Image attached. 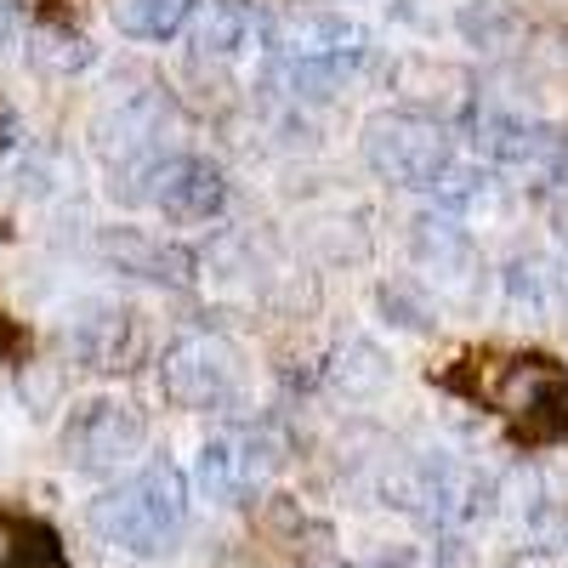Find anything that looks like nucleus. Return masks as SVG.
<instances>
[{
    "instance_id": "f257e3e1",
    "label": "nucleus",
    "mask_w": 568,
    "mask_h": 568,
    "mask_svg": "<svg viewBox=\"0 0 568 568\" xmlns=\"http://www.w3.org/2000/svg\"><path fill=\"white\" fill-rule=\"evenodd\" d=\"M91 535H103L109 546L131 551V557H160L182 540L187 529V478L171 460H149L131 478H120L114 489H103L85 506Z\"/></svg>"
},
{
    "instance_id": "f03ea898",
    "label": "nucleus",
    "mask_w": 568,
    "mask_h": 568,
    "mask_svg": "<svg viewBox=\"0 0 568 568\" xmlns=\"http://www.w3.org/2000/svg\"><path fill=\"white\" fill-rule=\"evenodd\" d=\"M364 165L393 182V187H438L449 171H455V142H449V125L420 114V109H382L364 120Z\"/></svg>"
},
{
    "instance_id": "7ed1b4c3",
    "label": "nucleus",
    "mask_w": 568,
    "mask_h": 568,
    "mask_svg": "<svg viewBox=\"0 0 568 568\" xmlns=\"http://www.w3.org/2000/svg\"><path fill=\"white\" fill-rule=\"evenodd\" d=\"M142 444H149V420L120 398H85L63 420V460L74 471H91V478L131 466L142 455Z\"/></svg>"
},
{
    "instance_id": "20e7f679",
    "label": "nucleus",
    "mask_w": 568,
    "mask_h": 568,
    "mask_svg": "<svg viewBox=\"0 0 568 568\" xmlns=\"http://www.w3.org/2000/svg\"><path fill=\"white\" fill-rule=\"evenodd\" d=\"M245 382L240 347L222 336H182L160 358V387L176 409H222Z\"/></svg>"
},
{
    "instance_id": "39448f33",
    "label": "nucleus",
    "mask_w": 568,
    "mask_h": 568,
    "mask_svg": "<svg viewBox=\"0 0 568 568\" xmlns=\"http://www.w3.org/2000/svg\"><path fill=\"white\" fill-rule=\"evenodd\" d=\"M149 205L171 222V227H200L211 216H222L227 205V176L216 160L205 154H165L149 176Z\"/></svg>"
},
{
    "instance_id": "423d86ee",
    "label": "nucleus",
    "mask_w": 568,
    "mask_h": 568,
    "mask_svg": "<svg viewBox=\"0 0 568 568\" xmlns=\"http://www.w3.org/2000/svg\"><path fill=\"white\" fill-rule=\"evenodd\" d=\"M256 455H262L256 438H240V433L211 438V444L200 449V466H194L200 495L216 500V506H240V500H251V495L262 489V478H267V466H273V460H256Z\"/></svg>"
},
{
    "instance_id": "0eeeda50",
    "label": "nucleus",
    "mask_w": 568,
    "mask_h": 568,
    "mask_svg": "<svg viewBox=\"0 0 568 568\" xmlns=\"http://www.w3.org/2000/svg\"><path fill=\"white\" fill-rule=\"evenodd\" d=\"M136 336V313L120 302H80L69 313V353L85 369H125Z\"/></svg>"
},
{
    "instance_id": "6e6552de",
    "label": "nucleus",
    "mask_w": 568,
    "mask_h": 568,
    "mask_svg": "<svg viewBox=\"0 0 568 568\" xmlns=\"http://www.w3.org/2000/svg\"><path fill=\"white\" fill-rule=\"evenodd\" d=\"M103 256L120 273L154 278V284H187L194 278V251H182L171 240H154V233H142V227H109L103 233Z\"/></svg>"
},
{
    "instance_id": "1a4fd4ad",
    "label": "nucleus",
    "mask_w": 568,
    "mask_h": 568,
    "mask_svg": "<svg viewBox=\"0 0 568 568\" xmlns=\"http://www.w3.org/2000/svg\"><path fill=\"white\" fill-rule=\"evenodd\" d=\"M471 142L478 154L495 160V165H511V171H540L546 165V142H551V120H524V114H478L471 120Z\"/></svg>"
},
{
    "instance_id": "9d476101",
    "label": "nucleus",
    "mask_w": 568,
    "mask_h": 568,
    "mask_svg": "<svg viewBox=\"0 0 568 568\" xmlns=\"http://www.w3.org/2000/svg\"><path fill=\"white\" fill-rule=\"evenodd\" d=\"M415 267H426L433 278H471V267H478V245H471V233L449 216H420L415 222Z\"/></svg>"
},
{
    "instance_id": "9b49d317",
    "label": "nucleus",
    "mask_w": 568,
    "mask_h": 568,
    "mask_svg": "<svg viewBox=\"0 0 568 568\" xmlns=\"http://www.w3.org/2000/svg\"><path fill=\"white\" fill-rule=\"evenodd\" d=\"M256 34L251 0H200L194 7V52L200 58H240Z\"/></svg>"
},
{
    "instance_id": "f8f14e48",
    "label": "nucleus",
    "mask_w": 568,
    "mask_h": 568,
    "mask_svg": "<svg viewBox=\"0 0 568 568\" xmlns=\"http://www.w3.org/2000/svg\"><path fill=\"white\" fill-rule=\"evenodd\" d=\"M273 45L284 58H329V52H353V45H364V34L342 12H296V18L278 23Z\"/></svg>"
},
{
    "instance_id": "ddd939ff",
    "label": "nucleus",
    "mask_w": 568,
    "mask_h": 568,
    "mask_svg": "<svg viewBox=\"0 0 568 568\" xmlns=\"http://www.w3.org/2000/svg\"><path fill=\"white\" fill-rule=\"evenodd\" d=\"M200 0H114V29L125 40H171Z\"/></svg>"
},
{
    "instance_id": "4468645a",
    "label": "nucleus",
    "mask_w": 568,
    "mask_h": 568,
    "mask_svg": "<svg viewBox=\"0 0 568 568\" xmlns=\"http://www.w3.org/2000/svg\"><path fill=\"white\" fill-rule=\"evenodd\" d=\"M91 58H98V45L69 23H40L29 34V63L40 74H80V69H91Z\"/></svg>"
},
{
    "instance_id": "2eb2a0df",
    "label": "nucleus",
    "mask_w": 568,
    "mask_h": 568,
    "mask_svg": "<svg viewBox=\"0 0 568 568\" xmlns=\"http://www.w3.org/2000/svg\"><path fill=\"white\" fill-rule=\"evenodd\" d=\"M455 23H460V34H466L471 45H500V40L517 29V18H511L506 7H495V0H471Z\"/></svg>"
},
{
    "instance_id": "dca6fc26",
    "label": "nucleus",
    "mask_w": 568,
    "mask_h": 568,
    "mask_svg": "<svg viewBox=\"0 0 568 568\" xmlns=\"http://www.w3.org/2000/svg\"><path fill=\"white\" fill-rule=\"evenodd\" d=\"M540 176H551V182H562V187H568V120H557V125H551V142H546V165H540Z\"/></svg>"
},
{
    "instance_id": "f3484780",
    "label": "nucleus",
    "mask_w": 568,
    "mask_h": 568,
    "mask_svg": "<svg viewBox=\"0 0 568 568\" xmlns=\"http://www.w3.org/2000/svg\"><path fill=\"white\" fill-rule=\"evenodd\" d=\"M18 23H23V12H18V0H0V52L18 40Z\"/></svg>"
},
{
    "instance_id": "a211bd4d",
    "label": "nucleus",
    "mask_w": 568,
    "mask_h": 568,
    "mask_svg": "<svg viewBox=\"0 0 568 568\" xmlns=\"http://www.w3.org/2000/svg\"><path fill=\"white\" fill-rule=\"evenodd\" d=\"M12 142H18V125H12V114H0V154H7Z\"/></svg>"
}]
</instances>
